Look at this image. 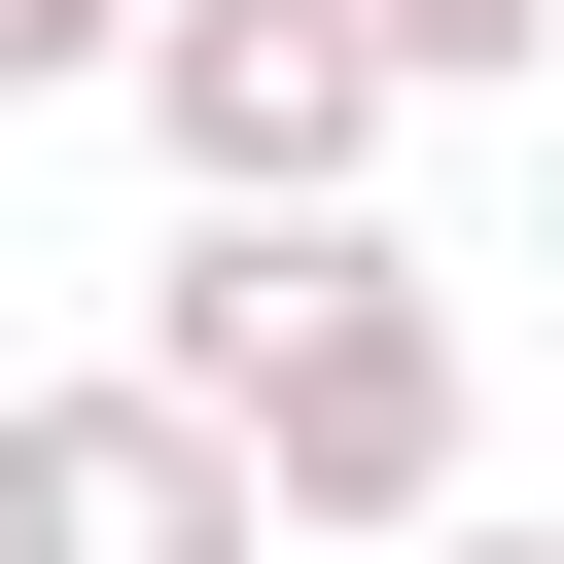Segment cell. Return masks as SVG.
I'll use <instances>...</instances> for the list:
<instances>
[{
	"label": "cell",
	"mask_w": 564,
	"mask_h": 564,
	"mask_svg": "<svg viewBox=\"0 0 564 564\" xmlns=\"http://www.w3.org/2000/svg\"><path fill=\"white\" fill-rule=\"evenodd\" d=\"M141 388L282 494V529H352V564H423L458 529V458H494V388H458V282L388 247V212H317V247H247V212H176L141 247Z\"/></svg>",
	"instance_id": "1"
},
{
	"label": "cell",
	"mask_w": 564,
	"mask_h": 564,
	"mask_svg": "<svg viewBox=\"0 0 564 564\" xmlns=\"http://www.w3.org/2000/svg\"><path fill=\"white\" fill-rule=\"evenodd\" d=\"M141 141H176V212L317 247V212L388 176V35H352V0H141Z\"/></svg>",
	"instance_id": "2"
},
{
	"label": "cell",
	"mask_w": 564,
	"mask_h": 564,
	"mask_svg": "<svg viewBox=\"0 0 564 564\" xmlns=\"http://www.w3.org/2000/svg\"><path fill=\"white\" fill-rule=\"evenodd\" d=\"M0 564H282V494L106 352V388H0Z\"/></svg>",
	"instance_id": "3"
},
{
	"label": "cell",
	"mask_w": 564,
	"mask_h": 564,
	"mask_svg": "<svg viewBox=\"0 0 564 564\" xmlns=\"http://www.w3.org/2000/svg\"><path fill=\"white\" fill-rule=\"evenodd\" d=\"M388 35V106H494V70H564V0H352Z\"/></svg>",
	"instance_id": "4"
},
{
	"label": "cell",
	"mask_w": 564,
	"mask_h": 564,
	"mask_svg": "<svg viewBox=\"0 0 564 564\" xmlns=\"http://www.w3.org/2000/svg\"><path fill=\"white\" fill-rule=\"evenodd\" d=\"M70 70H141V0H0V106H70Z\"/></svg>",
	"instance_id": "5"
},
{
	"label": "cell",
	"mask_w": 564,
	"mask_h": 564,
	"mask_svg": "<svg viewBox=\"0 0 564 564\" xmlns=\"http://www.w3.org/2000/svg\"><path fill=\"white\" fill-rule=\"evenodd\" d=\"M423 564H564V529H423Z\"/></svg>",
	"instance_id": "6"
}]
</instances>
